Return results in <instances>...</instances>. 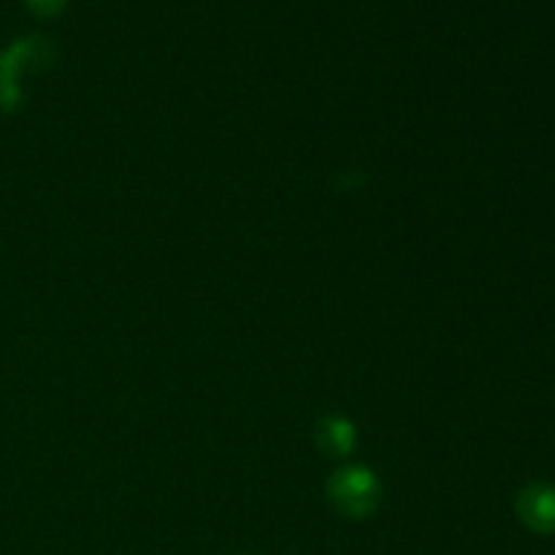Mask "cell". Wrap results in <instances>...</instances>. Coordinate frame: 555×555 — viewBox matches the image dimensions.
I'll list each match as a JSON object with an SVG mask.
<instances>
[{"label": "cell", "mask_w": 555, "mask_h": 555, "mask_svg": "<svg viewBox=\"0 0 555 555\" xmlns=\"http://www.w3.org/2000/svg\"><path fill=\"white\" fill-rule=\"evenodd\" d=\"M328 502L341 518L347 520H366L379 509L385 496L383 480L377 472L363 464H347L331 472L325 482Z\"/></svg>", "instance_id": "obj_1"}, {"label": "cell", "mask_w": 555, "mask_h": 555, "mask_svg": "<svg viewBox=\"0 0 555 555\" xmlns=\"http://www.w3.org/2000/svg\"><path fill=\"white\" fill-rule=\"evenodd\" d=\"M57 57V47L43 36L22 38L0 54V108L14 112L22 101L20 79L25 70L47 68Z\"/></svg>", "instance_id": "obj_2"}, {"label": "cell", "mask_w": 555, "mask_h": 555, "mask_svg": "<svg viewBox=\"0 0 555 555\" xmlns=\"http://www.w3.org/2000/svg\"><path fill=\"white\" fill-rule=\"evenodd\" d=\"M515 515L534 534H555V486L529 482L515 496Z\"/></svg>", "instance_id": "obj_3"}, {"label": "cell", "mask_w": 555, "mask_h": 555, "mask_svg": "<svg viewBox=\"0 0 555 555\" xmlns=\"http://www.w3.org/2000/svg\"><path fill=\"white\" fill-rule=\"evenodd\" d=\"M356 426L345 415H323L314 426V444L328 459H345L356 450Z\"/></svg>", "instance_id": "obj_4"}, {"label": "cell", "mask_w": 555, "mask_h": 555, "mask_svg": "<svg viewBox=\"0 0 555 555\" xmlns=\"http://www.w3.org/2000/svg\"><path fill=\"white\" fill-rule=\"evenodd\" d=\"M25 3L27 9L36 16H41V20H54V16L63 14L68 0H25Z\"/></svg>", "instance_id": "obj_5"}]
</instances>
